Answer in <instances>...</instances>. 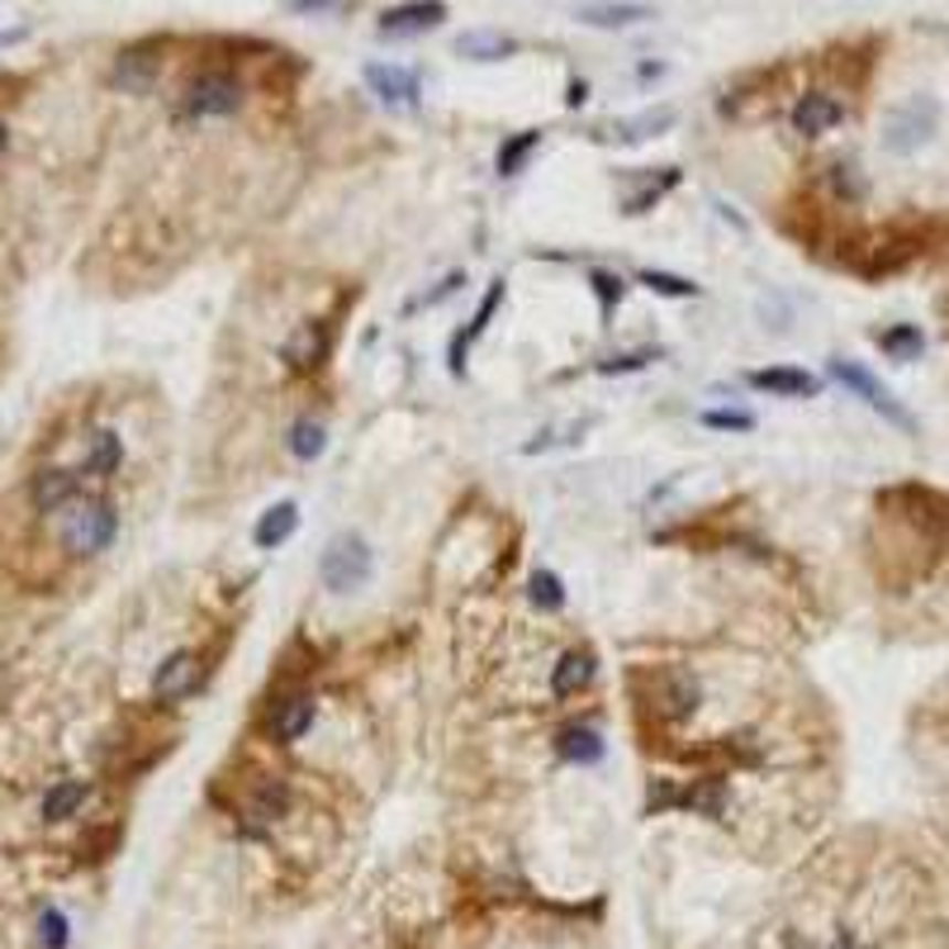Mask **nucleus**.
I'll return each mask as SVG.
<instances>
[{
    "instance_id": "nucleus-1",
    "label": "nucleus",
    "mask_w": 949,
    "mask_h": 949,
    "mask_svg": "<svg viewBox=\"0 0 949 949\" xmlns=\"http://www.w3.org/2000/svg\"><path fill=\"white\" fill-rule=\"evenodd\" d=\"M115 532H119V513H115V503H105V499H76L72 509H67V518H62V546L72 551V556H100V551L115 542Z\"/></svg>"
},
{
    "instance_id": "nucleus-2",
    "label": "nucleus",
    "mask_w": 949,
    "mask_h": 949,
    "mask_svg": "<svg viewBox=\"0 0 949 949\" xmlns=\"http://www.w3.org/2000/svg\"><path fill=\"white\" fill-rule=\"evenodd\" d=\"M371 569H375V556H371L366 536H356V532L332 536V542L323 546V556H319V579H323V589H332V594L366 589Z\"/></svg>"
},
{
    "instance_id": "nucleus-3",
    "label": "nucleus",
    "mask_w": 949,
    "mask_h": 949,
    "mask_svg": "<svg viewBox=\"0 0 949 949\" xmlns=\"http://www.w3.org/2000/svg\"><path fill=\"white\" fill-rule=\"evenodd\" d=\"M936 129H940V105L930 100V95H911V100H902L888 115V124H883V148L907 157V152L921 148V142H930Z\"/></svg>"
},
{
    "instance_id": "nucleus-4",
    "label": "nucleus",
    "mask_w": 949,
    "mask_h": 949,
    "mask_svg": "<svg viewBox=\"0 0 949 949\" xmlns=\"http://www.w3.org/2000/svg\"><path fill=\"white\" fill-rule=\"evenodd\" d=\"M243 105V82L228 72H200L181 90V115L185 119H224Z\"/></svg>"
},
{
    "instance_id": "nucleus-5",
    "label": "nucleus",
    "mask_w": 949,
    "mask_h": 949,
    "mask_svg": "<svg viewBox=\"0 0 949 949\" xmlns=\"http://www.w3.org/2000/svg\"><path fill=\"white\" fill-rule=\"evenodd\" d=\"M831 375L841 380V385H845L850 394H860V399H864L868 408H874V414H883V418H888L893 427H902V433H916V418H911L907 408H902V404L893 399V394H888V385H878V380L868 375L864 366H854V361H841V356H835V361H831Z\"/></svg>"
},
{
    "instance_id": "nucleus-6",
    "label": "nucleus",
    "mask_w": 949,
    "mask_h": 949,
    "mask_svg": "<svg viewBox=\"0 0 949 949\" xmlns=\"http://www.w3.org/2000/svg\"><path fill=\"white\" fill-rule=\"evenodd\" d=\"M328 352H332V328L323 319L299 323L290 338H285V346H280L285 371H290V375H313L328 361Z\"/></svg>"
},
{
    "instance_id": "nucleus-7",
    "label": "nucleus",
    "mask_w": 949,
    "mask_h": 949,
    "mask_svg": "<svg viewBox=\"0 0 949 949\" xmlns=\"http://www.w3.org/2000/svg\"><path fill=\"white\" fill-rule=\"evenodd\" d=\"M447 20V6L441 0H404V6H390L380 14V34L385 39H408V34H427Z\"/></svg>"
},
{
    "instance_id": "nucleus-8",
    "label": "nucleus",
    "mask_w": 949,
    "mask_h": 949,
    "mask_svg": "<svg viewBox=\"0 0 949 949\" xmlns=\"http://www.w3.org/2000/svg\"><path fill=\"white\" fill-rule=\"evenodd\" d=\"M195 674H200L195 651L167 655L162 664H157V674H152V699H157V703H177V699H185V693L195 689Z\"/></svg>"
},
{
    "instance_id": "nucleus-9",
    "label": "nucleus",
    "mask_w": 949,
    "mask_h": 949,
    "mask_svg": "<svg viewBox=\"0 0 949 949\" xmlns=\"http://www.w3.org/2000/svg\"><path fill=\"white\" fill-rule=\"evenodd\" d=\"M76 494H82V480H76L72 470H39L34 480H29V503H34L39 513L67 509V503H76Z\"/></svg>"
},
{
    "instance_id": "nucleus-10",
    "label": "nucleus",
    "mask_w": 949,
    "mask_h": 949,
    "mask_svg": "<svg viewBox=\"0 0 949 949\" xmlns=\"http://www.w3.org/2000/svg\"><path fill=\"white\" fill-rule=\"evenodd\" d=\"M366 86L385 105H414L418 100V72L394 67V62H371V67H366Z\"/></svg>"
},
{
    "instance_id": "nucleus-11",
    "label": "nucleus",
    "mask_w": 949,
    "mask_h": 949,
    "mask_svg": "<svg viewBox=\"0 0 949 949\" xmlns=\"http://www.w3.org/2000/svg\"><path fill=\"white\" fill-rule=\"evenodd\" d=\"M841 100L835 95H821V90H812V95H802V100L793 105V134H802V138H821L827 129H835L841 124Z\"/></svg>"
},
{
    "instance_id": "nucleus-12",
    "label": "nucleus",
    "mask_w": 949,
    "mask_h": 949,
    "mask_svg": "<svg viewBox=\"0 0 949 949\" xmlns=\"http://www.w3.org/2000/svg\"><path fill=\"white\" fill-rule=\"evenodd\" d=\"M579 20L594 29H631L655 20V10L641 6V0H594V6H579Z\"/></svg>"
},
{
    "instance_id": "nucleus-13",
    "label": "nucleus",
    "mask_w": 949,
    "mask_h": 949,
    "mask_svg": "<svg viewBox=\"0 0 949 949\" xmlns=\"http://www.w3.org/2000/svg\"><path fill=\"white\" fill-rule=\"evenodd\" d=\"M750 385L765 394H779V399H812L821 390V380L798 366H769V371H750Z\"/></svg>"
},
{
    "instance_id": "nucleus-14",
    "label": "nucleus",
    "mask_w": 949,
    "mask_h": 949,
    "mask_svg": "<svg viewBox=\"0 0 949 949\" xmlns=\"http://www.w3.org/2000/svg\"><path fill=\"white\" fill-rule=\"evenodd\" d=\"M499 305H503V280L489 285L484 299H480V309H474V319H470V328H461V332L451 338V371H456V375H461V366H466V352L484 338V328H489V319H494Z\"/></svg>"
},
{
    "instance_id": "nucleus-15",
    "label": "nucleus",
    "mask_w": 949,
    "mask_h": 949,
    "mask_svg": "<svg viewBox=\"0 0 949 949\" xmlns=\"http://www.w3.org/2000/svg\"><path fill=\"white\" fill-rule=\"evenodd\" d=\"M313 726V703L299 693V699H280L271 712H266V732L271 740H299Z\"/></svg>"
},
{
    "instance_id": "nucleus-16",
    "label": "nucleus",
    "mask_w": 949,
    "mask_h": 949,
    "mask_svg": "<svg viewBox=\"0 0 949 949\" xmlns=\"http://www.w3.org/2000/svg\"><path fill=\"white\" fill-rule=\"evenodd\" d=\"M699 707V679L689 670H664L660 674V712L664 717H689Z\"/></svg>"
},
{
    "instance_id": "nucleus-17",
    "label": "nucleus",
    "mask_w": 949,
    "mask_h": 949,
    "mask_svg": "<svg viewBox=\"0 0 949 949\" xmlns=\"http://www.w3.org/2000/svg\"><path fill=\"white\" fill-rule=\"evenodd\" d=\"M295 527H299V509H295L290 499H285V503H276V509H266V513L257 518V527H252V542H257L262 551H276L280 542H290Z\"/></svg>"
},
{
    "instance_id": "nucleus-18",
    "label": "nucleus",
    "mask_w": 949,
    "mask_h": 949,
    "mask_svg": "<svg viewBox=\"0 0 949 949\" xmlns=\"http://www.w3.org/2000/svg\"><path fill=\"white\" fill-rule=\"evenodd\" d=\"M456 53L470 57V62H503V57L518 53V39L494 34V29H470V34L456 39Z\"/></svg>"
},
{
    "instance_id": "nucleus-19",
    "label": "nucleus",
    "mask_w": 949,
    "mask_h": 949,
    "mask_svg": "<svg viewBox=\"0 0 949 949\" xmlns=\"http://www.w3.org/2000/svg\"><path fill=\"white\" fill-rule=\"evenodd\" d=\"M86 798H90V783L86 779H57L43 793V817L47 821H72L86 807Z\"/></svg>"
},
{
    "instance_id": "nucleus-20",
    "label": "nucleus",
    "mask_w": 949,
    "mask_h": 949,
    "mask_svg": "<svg viewBox=\"0 0 949 949\" xmlns=\"http://www.w3.org/2000/svg\"><path fill=\"white\" fill-rule=\"evenodd\" d=\"M109 76H115V86H124V90H148L157 82V57L148 47H129V53H119Z\"/></svg>"
},
{
    "instance_id": "nucleus-21",
    "label": "nucleus",
    "mask_w": 949,
    "mask_h": 949,
    "mask_svg": "<svg viewBox=\"0 0 949 949\" xmlns=\"http://www.w3.org/2000/svg\"><path fill=\"white\" fill-rule=\"evenodd\" d=\"M594 684V655L589 651H565L556 674H551V689H556V699H569V693L589 689Z\"/></svg>"
},
{
    "instance_id": "nucleus-22",
    "label": "nucleus",
    "mask_w": 949,
    "mask_h": 949,
    "mask_svg": "<svg viewBox=\"0 0 949 949\" xmlns=\"http://www.w3.org/2000/svg\"><path fill=\"white\" fill-rule=\"evenodd\" d=\"M124 466V441H119V433H109V427H100V433H90V441H86V470L90 474H100V480H109Z\"/></svg>"
},
{
    "instance_id": "nucleus-23",
    "label": "nucleus",
    "mask_w": 949,
    "mask_h": 949,
    "mask_svg": "<svg viewBox=\"0 0 949 949\" xmlns=\"http://www.w3.org/2000/svg\"><path fill=\"white\" fill-rule=\"evenodd\" d=\"M670 124H674V109H670V105H660V109H641L637 119H617V124H612V138H617V142H646V138L664 134Z\"/></svg>"
},
{
    "instance_id": "nucleus-24",
    "label": "nucleus",
    "mask_w": 949,
    "mask_h": 949,
    "mask_svg": "<svg viewBox=\"0 0 949 949\" xmlns=\"http://www.w3.org/2000/svg\"><path fill=\"white\" fill-rule=\"evenodd\" d=\"M285 807H290V783L285 779H262L257 783V793H252V807H247V817H257V821H276Z\"/></svg>"
},
{
    "instance_id": "nucleus-25",
    "label": "nucleus",
    "mask_w": 949,
    "mask_h": 949,
    "mask_svg": "<svg viewBox=\"0 0 949 949\" xmlns=\"http://www.w3.org/2000/svg\"><path fill=\"white\" fill-rule=\"evenodd\" d=\"M542 148V129H522V134H513L509 142L499 148V177H518L522 167H527V157Z\"/></svg>"
},
{
    "instance_id": "nucleus-26",
    "label": "nucleus",
    "mask_w": 949,
    "mask_h": 949,
    "mask_svg": "<svg viewBox=\"0 0 949 949\" xmlns=\"http://www.w3.org/2000/svg\"><path fill=\"white\" fill-rule=\"evenodd\" d=\"M679 802L693 807L699 817H722V812H726V783H722V779H699L693 788H684V793H679Z\"/></svg>"
},
{
    "instance_id": "nucleus-27",
    "label": "nucleus",
    "mask_w": 949,
    "mask_h": 949,
    "mask_svg": "<svg viewBox=\"0 0 949 949\" xmlns=\"http://www.w3.org/2000/svg\"><path fill=\"white\" fill-rule=\"evenodd\" d=\"M556 750L565 759H579V765H594V759H604V740H598V732H589V726H569V732H561Z\"/></svg>"
},
{
    "instance_id": "nucleus-28",
    "label": "nucleus",
    "mask_w": 949,
    "mask_h": 949,
    "mask_svg": "<svg viewBox=\"0 0 949 949\" xmlns=\"http://www.w3.org/2000/svg\"><path fill=\"white\" fill-rule=\"evenodd\" d=\"M878 346H883V352H888L893 361H916V356H921V346H926V338H921V328L897 323V328H888V332H878Z\"/></svg>"
},
{
    "instance_id": "nucleus-29",
    "label": "nucleus",
    "mask_w": 949,
    "mask_h": 949,
    "mask_svg": "<svg viewBox=\"0 0 949 949\" xmlns=\"http://www.w3.org/2000/svg\"><path fill=\"white\" fill-rule=\"evenodd\" d=\"M299 461H313V456H323V447H328V433H323V423H313V418H299L295 427H290V441H285Z\"/></svg>"
},
{
    "instance_id": "nucleus-30",
    "label": "nucleus",
    "mask_w": 949,
    "mask_h": 949,
    "mask_svg": "<svg viewBox=\"0 0 949 949\" xmlns=\"http://www.w3.org/2000/svg\"><path fill=\"white\" fill-rule=\"evenodd\" d=\"M527 594H532V604L542 612H561L565 608V589H561V579L551 575V569H536V575L527 579Z\"/></svg>"
},
{
    "instance_id": "nucleus-31",
    "label": "nucleus",
    "mask_w": 949,
    "mask_h": 949,
    "mask_svg": "<svg viewBox=\"0 0 949 949\" xmlns=\"http://www.w3.org/2000/svg\"><path fill=\"white\" fill-rule=\"evenodd\" d=\"M641 285H651L655 295H670V299H693L699 285L684 280V276H670V271H641Z\"/></svg>"
},
{
    "instance_id": "nucleus-32",
    "label": "nucleus",
    "mask_w": 949,
    "mask_h": 949,
    "mask_svg": "<svg viewBox=\"0 0 949 949\" xmlns=\"http://www.w3.org/2000/svg\"><path fill=\"white\" fill-rule=\"evenodd\" d=\"M589 285H594L598 309H604V313H612V305H622V295H627V280L612 276V271H589Z\"/></svg>"
},
{
    "instance_id": "nucleus-33",
    "label": "nucleus",
    "mask_w": 949,
    "mask_h": 949,
    "mask_svg": "<svg viewBox=\"0 0 949 949\" xmlns=\"http://www.w3.org/2000/svg\"><path fill=\"white\" fill-rule=\"evenodd\" d=\"M703 427H717V433H750L755 414H746V408H707Z\"/></svg>"
},
{
    "instance_id": "nucleus-34",
    "label": "nucleus",
    "mask_w": 949,
    "mask_h": 949,
    "mask_svg": "<svg viewBox=\"0 0 949 949\" xmlns=\"http://www.w3.org/2000/svg\"><path fill=\"white\" fill-rule=\"evenodd\" d=\"M39 940H43V949H67V916L57 907H47L39 916Z\"/></svg>"
},
{
    "instance_id": "nucleus-35",
    "label": "nucleus",
    "mask_w": 949,
    "mask_h": 949,
    "mask_svg": "<svg viewBox=\"0 0 949 949\" xmlns=\"http://www.w3.org/2000/svg\"><path fill=\"white\" fill-rule=\"evenodd\" d=\"M655 361V352L646 346V352H631V356H608V361H598V371L604 375H627V371H646Z\"/></svg>"
},
{
    "instance_id": "nucleus-36",
    "label": "nucleus",
    "mask_w": 949,
    "mask_h": 949,
    "mask_svg": "<svg viewBox=\"0 0 949 949\" xmlns=\"http://www.w3.org/2000/svg\"><path fill=\"white\" fill-rule=\"evenodd\" d=\"M831 185H835V195H845V200H860L864 195V177L854 167H831Z\"/></svg>"
},
{
    "instance_id": "nucleus-37",
    "label": "nucleus",
    "mask_w": 949,
    "mask_h": 949,
    "mask_svg": "<svg viewBox=\"0 0 949 949\" xmlns=\"http://www.w3.org/2000/svg\"><path fill=\"white\" fill-rule=\"evenodd\" d=\"M461 285H466V276H461V271H451L447 280H437V290H427L423 299H414V309H423V305H427V309L441 305V299H451L456 290H461Z\"/></svg>"
},
{
    "instance_id": "nucleus-38",
    "label": "nucleus",
    "mask_w": 949,
    "mask_h": 949,
    "mask_svg": "<svg viewBox=\"0 0 949 949\" xmlns=\"http://www.w3.org/2000/svg\"><path fill=\"white\" fill-rule=\"evenodd\" d=\"M332 0H285V10H295V14H313V10H328Z\"/></svg>"
},
{
    "instance_id": "nucleus-39",
    "label": "nucleus",
    "mask_w": 949,
    "mask_h": 949,
    "mask_svg": "<svg viewBox=\"0 0 949 949\" xmlns=\"http://www.w3.org/2000/svg\"><path fill=\"white\" fill-rule=\"evenodd\" d=\"M584 100H589V86H584V82H569V95H565V105H584Z\"/></svg>"
},
{
    "instance_id": "nucleus-40",
    "label": "nucleus",
    "mask_w": 949,
    "mask_h": 949,
    "mask_svg": "<svg viewBox=\"0 0 949 949\" xmlns=\"http://www.w3.org/2000/svg\"><path fill=\"white\" fill-rule=\"evenodd\" d=\"M835 949H860V945H854V940H850V936H845V940H841V945H835Z\"/></svg>"
},
{
    "instance_id": "nucleus-41",
    "label": "nucleus",
    "mask_w": 949,
    "mask_h": 949,
    "mask_svg": "<svg viewBox=\"0 0 949 949\" xmlns=\"http://www.w3.org/2000/svg\"><path fill=\"white\" fill-rule=\"evenodd\" d=\"M6 142H10V134H6V124H0V148H6Z\"/></svg>"
}]
</instances>
